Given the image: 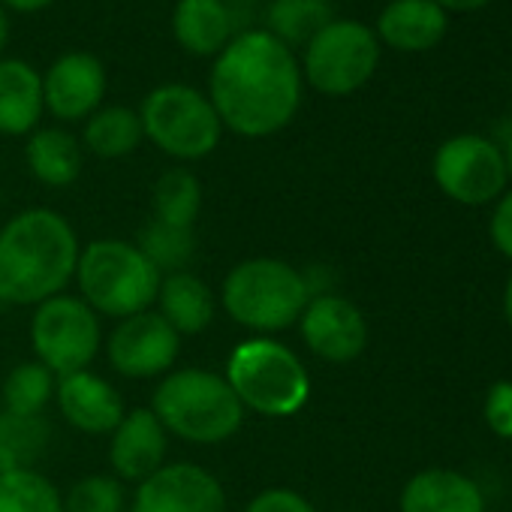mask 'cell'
Masks as SVG:
<instances>
[{
	"mask_svg": "<svg viewBox=\"0 0 512 512\" xmlns=\"http://www.w3.org/2000/svg\"><path fill=\"white\" fill-rule=\"evenodd\" d=\"M0 205H4V199H0Z\"/></svg>",
	"mask_w": 512,
	"mask_h": 512,
	"instance_id": "f35d334b",
	"label": "cell"
},
{
	"mask_svg": "<svg viewBox=\"0 0 512 512\" xmlns=\"http://www.w3.org/2000/svg\"><path fill=\"white\" fill-rule=\"evenodd\" d=\"M488 235H491V244L506 260H512V190L497 199L491 223H488Z\"/></svg>",
	"mask_w": 512,
	"mask_h": 512,
	"instance_id": "d6a6232c",
	"label": "cell"
},
{
	"mask_svg": "<svg viewBox=\"0 0 512 512\" xmlns=\"http://www.w3.org/2000/svg\"><path fill=\"white\" fill-rule=\"evenodd\" d=\"M503 314H506V323L512 329V278L506 281V290H503Z\"/></svg>",
	"mask_w": 512,
	"mask_h": 512,
	"instance_id": "8d00e7d4",
	"label": "cell"
},
{
	"mask_svg": "<svg viewBox=\"0 0 512 512\" xmlns=\"http://www.w3.org/2000/svg\"><path fill=\"white\" fill-rule=\"evenodd\" d=\"M199 211H202L199 178L184 166L166 169L154 184V220L181 226V229H193Z\"/></svg>",
	"mask_w": 512,
	"mask_h": 512,
	"instance_id": "484cf974",
	"label": "cell"
},
{
	"mask_svg": "<svg viewBox=\"0 0 512 512\" xmlns=\"http://www.w3.org/2000/svg\"><path fill=\"white\" fill-rule=\"evenodd\" d=\"M79 235L52 208H28L0 229V302L28 308L61 296L76 278Z\"/></svg>",
	"mask_w": 512,
	"mask_h": 512,
	"instance_id": "7a4b0ae2",
	"label": "cell"
},
{
	"mask_svg": "<svg viewBox=\"0 0 512 512\" xmlns=\"http://www.w3.org/2000/svg\"><path fill=\"white\" fill-rule=\"evenodd\" d=\"M31 341L37 362H43L55 377L88 371L103 341L100 317L79 296H52L34 311Z\"/></svg>",
	"mask_w": 512,
	"mask_h": 512,
	"instance_id": "9c48e42d",
	"label": "cell"
},
{
	"mask_svg": "<svg viewBox=\"0 0 512 512\" xmlns=\"http://www.w3.org/2000/svg\"><path fill=\"white\" fill-rule=\"evenodd\" d=\"M244 512H317V509L305 494L275 485V488H266V491L256 494Z\"/></svg>",
	"mask_w": 512,
	"mask_h": 512,
	"instance_id": "1f68e13d",
	"label": "cell"
},
{
	"mask_svg": "<svg viewBox=\"0 0 512 512\" xmlns=\"http://www.w3.org/2000/svg\"><path fill=\"white\" fill-rule=\"evenodd\" d=\"M172 34L184 52L217 58L238 31L226 0H178L172 10Z\"/></svg>",
	"mask_w": 512,
	"mask_h": 512,
	"instance_id": "ffe728a7",
	"label": "cell"
},
{
	"mask_svg": "<svg viewBox=\"0 0 512 512\" xmlns=\"http://www.w3.org/2000/svg\"><path fill=\"white\" fill-rule=\"evenodd\" d=\"M49 422L43 416H19L0 410V473L34 470L49 449Z\"/></svg>",
	"mask_w": 512,
	"mask_h": 512,
	"instance_id": "d4e9b609",
	"label": "cell"
},
{
	"mask_svg": "<svg viewBox=\"0 0 512 512\" xmlns=\"http://www.w3.org/2000/svg\"><path fill=\"white\" fill-rule=\"evenodd\" d=\"M55 401L64 419L82 434H112L127 413L118 389L94 371L58 377Z\"/></svg>",
	"mask_w": 512,
	"mask_h": 512,
	"instance_id": "2e32d148",
	"label": "cell"
},
{
	"mask_svg": "<svg viewBox=\"0 0 512 512\" xmlns=\"http://www.w3.org/2000/svg\"><path fill=\"white\" fill-rule=\"evenodd\" d=\"M58 377L43 362H19L0 389V401H4L7 413L19 416H43L49 401L55 398Z\"/></svg>",
	"mask_w": 512,
	"mask_h": 512,
	"instance_id": "83f0119b",
	"label": "cell"
},
{
	"mask_svg": "<svg viewBox=\"0 0 512 512\" xmlns=\"http://www.w3.org/2000/svg\"><path fill=\"white\" fill-rule=\"evenodd\" d=\"M437 187L461 205H488L506 190V163L497 142L473 133L446 139L434 154Z\"/></svg>",
	"mask_w": 512,
	"mask_h": 512,
	"instance_id": "30bf717a",
	"label": "cell"
},
{
	"mask_svg": "<svg viewBox=\"0 0 512 512\" xmlns=\"http://www.w3.org/2000/svg\"><path fill=\"white\" fill-rule=\"evenodd\" d=\"M181 353V335L157 314L142 311L118 320L106 341L109 365L130 380H148L166 374Z\"/></svg>",
	"mask_w": 512,
	"mask_h": 512,
	"instance_id": "8fae6325",
	"label": "cell"
},
{
	"mask_svg": "<svg viewBox=\"0 0 512 512\" xmlns=\"http://www.w3.org/2000/svg\"><path fill=\"white\" fill-rule=\"evenodd\" d=\"M157 314L178 335H199L214 323L217 296L214 290L193 272H175L160 278L157 290Z\"/></svg>",
	"mask_w": 512,
	"mask_h": 512,
	"instance_id": "44dd1931",
	"label": "cell"
},
{
	"mask_svg": "<svg viewBox=\"0 0 512 512\" xmlns=\"http://www.w3.org/2000/svg\"><path fill=\"white\" fill-rule=\"evenodd\" d=\"M302 88L296 52L266 28L238 31L208 73V100L223 130L244 139H266L290 127Z\"/></svg>",
	"mask_w": 512,
	"mask_h": 512,
	"instance_id": "6da1fadb",
	"label": "cell"
},
{
	"mask_svg": "<svg viewBox=\"0 0 512 512\" xmlns=\"http://www.w3.org/2000/svg\"><path fill=\"white\" fill-rule=\"evenodd\" d=\"M142 139L145 133H142L139 112L127 106H100L85 121V133H82L85 148L103 160H121L133 154L142 145Z\"/></svg>",
	"mask_w": 512,
	"mask_h": 512,
	"instance_id": "603a6c76",
	"label": "cell"
},
{
	"mask_svg": "<svg viewBox=\"0 0 512 512\" xmlns=\"http://www.w3.org/2000/svg\"><path fill=\"white\" fill-rule=\"evenodd\" d=\"M485 422L488 428L503 437V440H512V380H497L488 395H485Z\"/></svg>",
	"mask_w": 512,
	"mask_h": 512,
	"instance_id": "4dcf8cb0",
	"label": "cell"
},
{
	"mask_svg": "<svg viewBox=\"0 0 512 512\" xmlns=\"http://www.w3.org/2000/svg\"><path fill=\"white\" fill-rule=\"evenodd\" d=\"M25 160L31 175L46 187H70L82 172V142L64 127H37L28 139Z\"/></svg>",
	"mask_w": 512,
	"mask_h": 512,
	"instance_id": "7402d4cb",
	"label": "cell"
},
{
	"mask_svg": "<svg viewBox=\"0 0 512 512\" xmlns=\"http://www.w3.org/2000/svg\"><path fill=\"white\" fill-rule=\"evenodd\" d=\"M124 509V485L118 476L91 473L79 479L67 497L64 512H121Z\"/></svg>",
	"mask_w": 512,
	"mask_h": 512,
	"instance_id": "f546056e",
	"label": "cell"
},
{
	"mask_svg": "<svg viewBox=\"0 0 512 512\" xmlns=\"http://www.w3.org/2000/svg\"><path fill=\"white\" fill-rule=\"evenodd\" d=\"M311 299L308 275L275 256H253L232 266L220 290V305L232 323L269 338L296 326Z\"/></svg>",
	"mask_w": 512,
	"mask_h": 512,
	"instance_id": "3957f363",
	"label": "cell"
},
{
	"mask_svg": "<svg viewBox=\"0 0 512 512\" xmlns=\"http://www.w3.org/2000/svg\"><path fill=\"white\" fill-rule=\"evenodd\" d=\"M7 43H10V16H7L4 7H0V58H4Z\"/></svg>",
	"mask_w": 512,
	"mask_h": 512,
	"instance_id": "d590c367",
	"label": "cell"
},
{
	"mask_svg": "<svg viewBox=\"0 0 512 512\" xmlns=\"http://www.w3.org/2000/svg\"><path fill=\"white\" fill-rule=\"evenodd\" d=\"M500 151H503V163H506V175L512 178V136L506 139V145H503Z\"/></svg>",
	"mask_w": 512,
	"mask_h": 512,
	"instance_id": "74e56055",
	"label": "cell"
},
{
	"mask_svg": "<svg viewBox=\"0 0 512 512\" xmlns=\"http://www.w3.org/2000/svg\"><path fill=\"white\" fill-rule=\"evenodd\" d=\"M142 121V133L163 154L175 160H202L214 154L223 136V124L208 100V94L196 91L184 82L157 85L142 106L136 109Z\"/></svg>",
	"mask_w": 512,
	"mask_h": 512,
	"instance_id": "52a82bcc",
	"label": "cell"
},
{
	"mask_svg": "<svg viewBox=\"0 0 512 512\" xmlns=\"http://www.w3.org/2000/svg\"><path fill=\"white\" fill-rule=\"evenodd\" d=\"M380 64L377 34L353 19H332L302 58V79L326 97H350L371 82Z\"/></svg>",
	"mask_w": 512,
	"mask_h": 512,
	"instance_id": "ba28073f",
	"label": "cell"
},
{
	"mask_svg": "<svg viewBox=\"0 0 512 512\" xmlns=\"http://www.w3.org/2000/svg\"><path fill=\"white\" fill-rule=\"evenodd\" d=\"M160 278L163 275L145 260V253L133 241L121 238H97L85 244L76 266L79 299L97 317L115 320L151 311Z\"/></svg>",
	"mask_w": 512,
	"mask_h": 512,
	"instance_id": "8992f818",
	"label": "cell"
},
{
	"mask_svg": "<svg viewBox=\"0 0 512 512\" xmlns=\"http://www.w3.org/2000/svg\"><path fill=\"white\" fill-rule=\"evenodd\" d=\"M106 67L91 52H67L43 73V103L58 121H88L106 97Z\"/></svg>",
	"mask_w": 512,
	"mask_h": 512,
	"instance_id": "5bb4252c",
	"label": "cell"
},
{
	"mask_svg": "<svg viewBox=\"0 0 512 512\" xmlns=\"http://www.w3.org/2000/svg\"><path fill=\"white\" fill-rule=\"evenodd\" d=\"M55 0H0V7H4L7 13H40L46 7H52Z\"/></svg>",
	"mask_w": 512,
	"mask_h": 512,
	"instance_id": "836d02e7",
	"label": "cell"
},
{
	"mask_svg": "<svg viewBox=\"0 0 512 512\" xmlns=\"http://www.w3.org/2000/svg\"><path fill=\"white\" fill-rule=\"evenodd\" d=\"M401 512H485L479 485L446 467H431L407 479L398 500Z\"/></svg>",
	"mask_w": 512,
	"mask_h": 512,
	"instance_id": "ac0fdd59",
	"label": "cell"
},
{
	"mask_svg": "<svg viewBox=\"0 0 512 512\" xmlns=\"http://www.w3.org/2000/svg\"><path fill=\"white\" fill-rule=\"evenodd\" d=\"M335 10L329 0H272L266 10V31L287 49H305L329 22Z\"/></svg>",
	"mask_w": 512,
	"mask_h": 512,
	"instance_id": "cb8c5ba5",
	"label": "cell"
},
{
	"mask_svg": "<svg viewBox=\"0 0 512 512\" xmlns=\"http://www.w3.org/2000/svg\"><path fill=\"white\" fill-rule=\"evenodd\" d=\"M449 28V13L434 0H389L377 19V40L398 52H428Z\"/></svg>",
	"mask_w": 512,
	"mask_h": 512,
	"instance_id": "e0dca14e",
	"label": "cell"
},
{
	"mask_svg": "<svg viewBox=\"0 0 512 512\" xmlns=\"http://www.w3.org/2000/svg\"><path fill=\"white\" fill-rule=\"evenodd\" d=\"M434 4L446 13H470V10H479L485 4H491V0H434Z\"/></svg>",
	"mask_w": 512,
	"mask_h": 512,
	"instance_id": "e575fe53",
	"label": "cell"
},
{
	"mask_svg": "<svg viewBox=\"0 0 512 512\" xmlns=\"http://www.w3.org/2000/svg\"><path fill=\"white\" fill-rule=\"evenodd\" d=\"M151 413L160 419L166 434L199 446H214L235 437L244 422V407L226 377L205 368H181L166 374L154 389Z\"/></svg>",
	"mask_w": 512,
	"mask_h": 512,
	"instance_id": "277c9868",
	"label": "cell"
},
{
	"mask_svg": "<svg viewBox=\"0 0 512 512\" xmlns=\"http://www.w3.org/2000/svg\"><path fill=\"white\" fill-rule=\"evenodd\" d=\"M169 434L151 407H136L124 413L118 428L112 431L109 461L121 482H142L166 464Z\"/></svg>",
	"mask_w": 512,
	"mask_h": 512,
	"instance_id": "9a60e30c",
	"label": "cell"
},
{
	"mask_svg": "<svg viewBox=\"0 0 512 512\" xmlns=\"http://www.w3.org/2000/svg\"><path fill=\"white\" fill-rule=\"evenodd\" d=\"M0 512H64V494L40 470L0 473Z\"/></svg>",
	"mask_w": 512,
	"mask_h": 512,
	"instance_id": "f1b7e54d",
	"label": "cell"
},
{
	"mask_svg": "<svg viewBox=\"0 0 512 512\" xmlns=\"http://www.w3.org/2000/svg\"><path fill=\"white\" fill-rule=\"evenodd\" d=\"M133 244L145 253V260L160 275L187 272L190 263H193V256H196V232L181 229V226H169V223H160V220L145 223Z\"/></svg>",
	"mask_w": 512,
	"mask_h": 512,
	"instance_id": "4316f807",
	"label": "cell"
},
{
	"mask_svg": "<svg viewBox=\"0 0 512 512\" xmlns=\"http://www.w3.org/2000/svg\"><path fill=\"white\" fill-rule=\"evenodd\" d=\"M226 383L244 410L287 419L311 398V377L302 359L269 335L241 341L226 359Z\"/></svg>",
	"mask_w": 512,
	"mask_h": 512,
	"instance_id": "5b68a950",
	"label": "cell"
},
{
	"mask_svg": "<svg viewBox=\"0 0 512 512\" xmlns=\"http://www.w3.org/2000/svg\"><path fill=\"white\" fill-rule=\"evenodd\" d=\"M130 512H226V491L211 470L172 461L139 482Z\"/></svg>",
	"mask_w": 512,
	"mask_h": 512,
	"instance_id": "7c38bea8",
	"label": "cell"
},
{
	"mask_svg": "<svg viewBox=\"0 0 512 512\" xmlns=\"http://www.w3.org/2000/svg\"><path fill=\"white\" fill-rule=\"evenodd\" d=\"M43 112V73L22 58H0V133L31 136Z\"/></svg>",
	"mask_w": 512,
	"mask_h": 512,
	"instance_id": "d6986e66",
	"label": "cell"
},
{
	"mask_svg": "<svg viewBox=\"0 0 512 512\" xmlns=\"http://www.w3.org/2000/svg\"><path fill=\"white\" fill-rule=\"evenodd\" d=\"M299 329L308 350L332 365H347L368 347L365 314L350 299L335 293L314 296L299 317Z\"/></svg>",
	"mask_w": 512,
	"mask_h": 512,
	"instance_id": "4fadbf2b",
	"label": "cell"
}]
</instances>
